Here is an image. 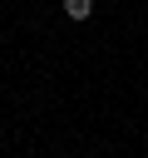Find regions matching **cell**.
<instances>
[{"mask_svg":"<svg viewBox=\"0 0 148 158\" xmlns=\"http://www.w3.org/2000/svg\"><path fill=\"white\" fill-rule=\"evenodd\" d=\"M64 15L69 20H89L94 15V0H64Z\"/></svg>","mask_w":148,"mask_h":158,"instance_id":"cell-1","label":"cell"}]
</instances>
